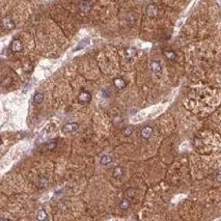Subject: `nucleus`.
I'll use <instances>...</instances> for the list:
<instances>
[{"mask_svg":"<svg viewBox=\"0 0 221 221\" xmlns=\"http://www.w3.org/2000/svg\"><path fill=\"white\" fill-rule=\"evenodd\" d=\"M1 26L5 30H12L15 28V22L10 17H5L1 21Z\"/></svg>","mask_w":221,"mask_h":221,"instance_id":"f257e3e1","label":"nucleus"},{"mask_svg":"<svg viewBox=\"0 0 221 221\" xmlns=\"http://www.w3.org/2000/svg\"><path fill=\"white\" fill-rule=\"evenodd\" d=\"M78 128H79V125L77 123H69L65 126H64L62 131H64V133H74L78 130Z\"/></svg>","mask_w":221,"mask_h":221,"instance_id":"f03ea898","label":"nucleus"},{"mask_svg":"<svg viewBox=\"0 0 221 221\" xmlns=\"http://www.w3.org/2000/svg\"><path fill=\"white\" fill-rule=\"evenodd\" d=\"M79 101H80V103H83V104H87L88 102L91 101V94L88 93V91L86 90H82L79 94Z\"/></svg>","mask_w":221,"mask_h":221,"instance_id":"7ed1b4c3","label":"nucleus"},{"mask_svg":"<svg viewBox=\"0 0 221 221\" xmlns=\"http://www.w3.org/2000/svg\"><path fill=\"white\" fill-rule=\"evenodd\" d=\"M158 14V7L156 4H149L146 7V15L149 18H154L156 17Z\"/></svg>","mask_w":221,"mask_h":221,"instance_id":"20e7f679","label":"nucleus"},{"mask_svg":"<svg viewBox=\"0 0 221 221\" xmlns=\"http://www.w3.org/2000/svg\"><path fill=\"white\" fill-rule=\"evenodd\" d=\"M10 49L14 52H21L23 50V44L20 39H15L10 45Z\"/></svg>","mask_w":221,"mask_h":221,"instance_id":"39448f33","label":"nucleus"},{"mask_svg":"<svg viewBox=\"0 0 221 221\" xmlns=\"http://www.w3.org/2000/svg\"><path fill=\"white\" fill-rule=\"evenodd\" d=\"M125 175V168L122 167V166H117L114 168V170H113V178L116 179V180H120V179H122L123 175Z\"/></svg>","mask_w":221,"mask_h":221,"instance_id":"423d86ee","label":"nucleus"},{"mask_svg":"<svg viewBox=\"0 0 221 221\" xmlns=\"http://www.w3.org/2000/svg\"><path fill=\"white\" fill-rule=\"evenodd\" d=\"M90 3L88 1H82L80 4H79V9H80L81 13L83 14H87V13L90 12Z\"/></svg>","mask_w":221,"mask_h":221,"instance_id":"0eeeda50","label":"nucleus"},{"mask_svg":"<svg viewBox=\"0 0 221 221\" xmlns=\"http://www.w3.org/2000/svg\"><path fill=\"white\" fill-rule=\"evenodd\" d=\"M151 69L153 71V73L157 74V75H160L162 72V67H161V64H160L159 61H152Z\"/></svg>","mask_w":221,"mask_h":221,"instance_id":"6e6552de","label":"nucleus"},{"mask_svg":"<svg viewBox=\"0 0 221 221\" xmlns=\"http://www.w3.org/2000/svg\"><path fill=\"white\" fill-rule=\"evenodd\" d=\"M113 83H114L115 87L118 89H123L127 86V83H126V81L123 78H115L113 80Z\"/></svg>","mask_w":221,"mask_h":221,"instance_id":"1a4fd4ad","label":"nucleus"},{"mask_svg":"<svg viewBox=\"0 0 221 221\" xmlns=\"http://www.w3.org/2000/svg\"><path fill=\"white\" fill-rule=\"evenodd\" d=\"M163 54H164V56L166 57L168 60H175L177 58V53H175V51H172V50H164Z\"/></svg>","mask_w":221,"mask_h":221,"instance_id":"9d476101","label":"nucleus"},{"mask_svg":"<svg viewBox=\"0 0 221 221\" xmlns=\"http://www.w3.org/2000/svg\"><path fill=\"white\" fill-rule=\"evenodd\" d=\"M153 134V128L152 127H144L142 130H141V136L143 138H149Z\"/></svg>","mask_w":221,"mask_h":221,"instance_id":"9b49d317","label":"nucleus"},{"mask_svg":"<svg viewBox=\"0 0 221 221\" xmlns=\"http://www.w3.org/2000/svg\"><path fill=\"white\" fill-rule=\"evenodd\" d=\"M137 51H136L135 48H127L125 50V56L127 58H132L133 56H135Z\"/></svg>","mask_w":221,"mask_h":221,"instance_id":"f8f14e48","label":"nucleus"},{"mask_svg":"<svg viewBox=\"0 0 221 221\" xmlns=\"http://www.w3.org/2000/svg\"><path fill=\"white\" fill-rule=\"evenodd\" d=\"M112 160H113V158L110 156V155H104V156L101 158L100 162H101V164H103V165H108L112 162Z\"/></svg>","mask_w":221,"mask_h":221,"instance_id":"ddd939ff","label":"nucleus"},{"mask_svg":"<svg viewBox=\"0 0 221 221\" xmlns=\"http://www.w3.org/2000/svg\"><path fill=\"white\" fill-rule=\"evenodd\" d=\"M44 99H45V97H44L43 94L36 93V94H35V97H33V102H35V104H41L42 102L44 101Z\"/></svg>","mask_w":221,"mask_h":221,"instance_id":"4468645a","label":"nucleus"},{"mask_svg":"<svg viewBox=\"0 0 221 221\" xmlns=\"http://www.w3.org/2000/svg\"><path fill=\"white\" fill-rule=\"evenodd\" d=\"M130 204H131V202L129 199L127 198H123L122 201H120V208L122 210H128L129 208H130Z\"/></svg>","mask_w":221,"mask_h":221,"instance_id":"2eb2a0df","label":"nucleus"},{"mask_svg":"<svg viewBox=\"0 0 221 221\" xmlns=\"http://www.w3.org/2000/svg\"><path fill=\"white\" fill-rule=\"evenodd\" d=\"M36 219L38 220H47L48 219V216H47V213L44 211V210H39L38 213V216H36Z\"/></svg>","mask_w":221,"mask_h":221,"instance_id":"dca6fc26","label":"nucleus"},{"mask_svg":"<svg viewBox=\"0 0 221 221\" xmlns=\"http://www.w3.org/2000/svg\"><path fill=\"white\" fill-rule=\"evenodd\" d=\"M88 43H89V39H83V41L81 42V44H79V46H78L77 48H76L75 50H74V51H78V50H80V49L84 48V47H85L86 45H87Z\"/></svg>","mask_w":221,"mask_h":221,"instance_id":"f3484780","label":"nucleus"},{"mask_svg":"<svg viewBox=\"0 0 221 221\" xmlns=\"http://www.w3.org/2000/svg\"><path fill=\"white\" fill-rule=\"evenodd\" d=\"M133 133V127H126L123 130V134L125 136H130Z\"/></svg>","mask_w":221,"mask_h":221,"instance_id":"a211bd4d","label":"nucleus"},{"mask_svg":"<svg viewBox=\"0 0 221 221\" xmlns=\"http://www.w3.org/2000/svg\"><path fill=\"white\" fill-rule=\"evenodd\" d=\"M47 184H48V181H47V179L42 178L41 180H39V186H41V187H46Z\"/></svg>","mask_w":221,"mask_h":221,"instance_id":"6ab92c4d","label":"nucleus"},{"mask_svg":"<svg viewBox=\"0 0 221 221\" xmlns=\"http://www.w3.org/2000/svg\"><path fill=\"white\" fill-rule=\"evenodd\" d=\"M56 146H57V142H55V141H53V142L47 144V149H54Z\"/></svg>","mask_w":221,"mask_h":221,"instance_id":"aec40b11","label":"nucleus"},{"mask_svg":"<svg viewBox=\"0 0 221 221\" xmlns=\"http://www.w3.org/2000/svg\"><path fill=\"white\" fill-rule=\"evenodd\" d=\"M217 181H220V171L217 170Z\"/></svg>","mask_w":221,"mask_h":221,"instance_id":"412c9836","label":"nucleus"},{"mask_svg":"<svg viewBox=\"0 0 221 221\" xmlns=\"http://www.w3.org/2000/svg\"><path fill=\"white\" fill-rule=\"evenodd\" d=\"M1 143H2V140H1V138H0V145H1Z\"/></svg>","mask_w":221,"mask_h":221,"instance_id":"4be33fe9","label":"nucleus"}]
</instances>
